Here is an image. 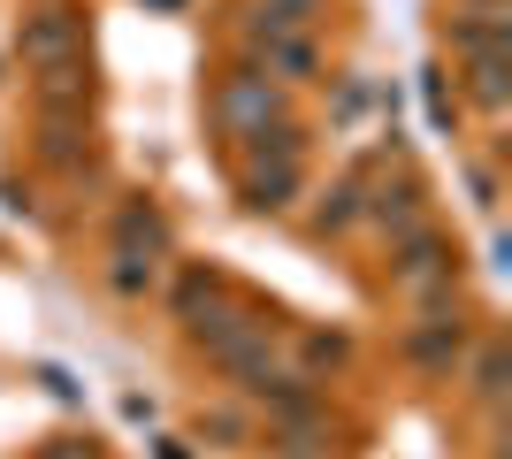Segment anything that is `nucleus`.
Returning <instances> with one entry per match:
<instances>
[{
    "instance_id": "f257e3e1",
    "label": "nucleus",
    "mask_w": 512,
    "mask_h": 459,
    "mask_svg": "<svg viewBox=\"0 0 512 459\" xmlns=\"http://www.w3.org/2000/svg\"><path fill=\"white\" fill-rule=\"evenodd\" d=\"M390 276H398V291H413L421 306H444V299H451V276H459V253H451L444 230L413 222L406 238H398V261H390Z\"/></svg>"
},
{
    "instance_id": "f03ea898",
    "label": "nucleus",
    "mask_w": 512,
    "mask_h": 459,
    "mask_svg": "<svg viewBox=\"0 0 512 459\" xmlns=\"http://www.w3.org/2000/svg\"><path fill=\"white\" fill-rule=\"evenodd\" d=\"M291 192H299V131H291V123H268V131L253 138L245 207H253V215H276V207H291Z\"/></svg>"
},
{
    "instance_id": "7ed1b4c3",
    "label": "nucleus",
    "mask_w": 512,
    "mask_h": 459,
    "mask_svg": "<svg viewBox=\"0 0 512 459\" xmlns=\"http://www.w3.org/2000/svg\"><path fill=\"white\" fill-rule=\"evenodd\" d=\"M23 62H31V77H46V69H85V16L62 8V0L31 8V16H23Z\"/></svg>"
},
{
    "instance_id": "20e7f679",
    "label": "nucleus",
    "mask_w": 512,
    "mask_h": 459,
    "mask_svg": "<svg viewBox=\"0 0 512 459\" xmlns=\"http://www.w3.org/2000/svg\"><path fill=\"white\" fill-rule=\"evenodd\" d=\"M214 123L230 138H260L268 123H283V92L268 69H237V77H222V92H214Z\"/></svg>"
},
{
    "instance_id": "39448f33",
    "label": "nucleus",
    "mask_w": 512,
    "mask_h": 459,
    "mask_svg": "<svg viewBox=\"0 0 512 459\" xmlns=\"http://www.w3.org/2000/svg\"><path fill=\"white\" fill-rule=\"evenodd\" d=\"M245 39L268 54V77H314L321 69V54H314V39H306L299 23H283L276 8H253V23H245Z\"/></svg>"
},
{
    "instance_id": "423d86ee",
    "label": "nucleus",
    "mask_w": 512,
    "mask_h": 459,
    "mask_svg": "<svg viewBox=\"0 0 512 459\" xmlns=\"http://www.w3.org/2000/svg\"><path fill=\"white\" fill-rule=\"evenodd\" d=\"M406 360H413V368H428V375H451L459 360H467V322H459V314H436V306H428L421 322L406 329Z\"/></svg>"
},
{
    "instance_id": "0eeeda50",
    "label": "nucleus",
    "mask_w": 512,
    "mask_h": 459,
    "mask_svg": "<svg viewBox=\"0 0 512 459\" xmlns=\"http://www.w3.org/2000/svg\"><path fill=\"white\" fill-rule=\"evenodd\" d=\"M115 253H138V261H161L169 253V222L153 199H123V215H115Z\"/></svg>"
},
{
    "instance_id": "6e6552de",
    "label": "nucleus",
    "mask_w": 512,
    "mask_h": 459,
    "mask_svg": "<svg viewBox=\"0 0 512 459\" xmlns=\"http://www.w3.org/2000/svg\"><path fill=\"white\" fill-rule=\"evenodd\" d=\"M39 153L54 161V169H85V115H69V108H39Z\"/></svg>"
},
{
    "instance_id": "1a4fd4ad",
    "label": "nucleus",
    "mask_w": 512,
    "mask_h": 459,
    "mask_svg": "<svg viewBox=\"0 0 512 459\" xmlns=\"http://www.w3.org/2000/svg\"><path fill=\"white\" fill-rule=\"evenodd\" d=\"M360 215H367V184L360 176H337V184L321 192V207H314V230L329 238V230H352Z\"/></svg>"
},
{
    "instance_id": "9d476101",
    "label": "nucleus",
    "mask_w": 512,
    "mask_h": 459,
    "mask_svg": "<svg viewBox=\"0 0 512 459\" xmlns=\"http://www.w3.org/2000/svg\"><path fill=\"white\" fill-rule=\"evenodd\" d=\"M367 215L383 222V230H398V238H406L413 222H421V184H383V192L367 199Z\"/></svg>"
},
{
    "instance_id": "9b49d317",
    "label": "nucleus",
    "mask_w": 512,
    "mask_h": 459,
    "mask_svg": "<svg viewBox=\"0 0 512 459\" xmlns=\"http://www.w3.org/2000/svg\"><path fill=\"white\" fill-rule=\"evenodd\" d=\"M214 299H222V276H214V268H192V276L176 284V314H184V322H192V314H207Z\"/></svg>"
},
{
    "instance_id": "f8f14e48",
    "label": "nucleus",
    "mask_w": 512,
    "mask_h": 459,
    "mask_svg": "<svg viewBox=\"0 0 512 459\" xmlns=\"http://www.w3.org/2000/svg\"><path fill=\"white\" fill-rule=\"evenodd\" d=\"M474 100L505 108V54H474Z\"/></svg>"
},
{
    "instance_id": "ddd939ff",
    "label": "nucleus",
    "mask_w": 512,
    "mask_h": 459,
    "mask_svg": "<svg viewBox=\"0 0 512 459\" xmlns=\"http://www.w3.org/2000/svg\"><path fill=\"white\" fill-rule=\"evenodd\" d=\"M474 391L490 398V406L505 398V345H482V360H474Z\"/></svg>"
},
{
    "instance_id": "4468645a",
    "label": "nucleus",
    "mask_w": 512,
    "mask_h": 459,
    "mask_svg": "<svg viewBox=\"0 0 512 459\" xmlns=\"http://www.w3.org/2000/svg\"><path fill=\"white\" fill-rule=\"evenodd\" d=\"M107 276H115V291H130V299H138V291H153V261H138V253H115V268H107Z\"/></svg>"
},
{
    "instance_id": "2eb2a0df",
    "label": "nucleus",
    "mask_w": 512,
    "mask_h": 459,
    "mask_svg": "<svg viewBox=\"0 0 512 459\" xmlns=\"http://www.w3.org/2000/svg\"><path fill=\"white\" fill-rule=\"evenodd\" d=\"M344 337H329V329H314V337H306V368H344Z\"/></svg>"
},
{
    "instance_id": "dca6fc26",
    "label": "nucleus",
    "mask_w": 512,
    "mask_h": 459,
    "mask_svg": "<svg viewBox=\"0 0 512 459\" xmlns=\"http://www.w3.org/2000/svg\"><path fill=\"white\" fill-rule=\"evenodd\" d=\"M260 8H276L283 23H299V31H306V23H314L321 8H329V0H260Z\"/></svg>"
},
{
    "instance_id": "f3484780",
    "label": "nucleus",
    "mask_w": 512,
    "mask_h": 459,
    "mask_svg": "<svg viewBox=\"0 0 512 459\" xmlns=\"http://www.w3.org/2000/svg\"><path fill=\"white\" fill-rule=\"evenodd\" d=\"M39 459H100V452H92V444H77V437H54Z\"/></svg>"
},
{
    "instance_id": "a211bd4d",
    "label": "nucleus",
    "mask_w": 512,
    "mask_h": 459,
    "mask_svg": "<svg viewBox=\"0 0 512 459\" xmlns=\"http://www.w3.org/2000/svg\"><path fill=\"white\" fill-rule=\"evenodd\" d=\"M283 459H314V452H291V444H283Z\"/></svg>"
}]
</instances>
